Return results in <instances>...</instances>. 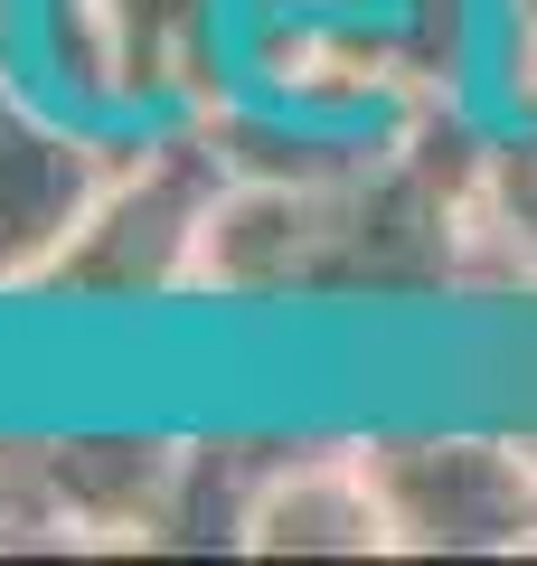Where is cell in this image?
<instances>
[{
    "label": "cell",
    "mask_w": 537,
    "mask_h": 566,
    "mask_svg": "<svg viewBox=\"0 0 537 566\" xmlns=\"http://www.w3.org/2000/svg\"><path fill=\"white\" fill-rule=\"evenodd\" d=\"M481 133L491 104L434 95L387 114L312 170L236 180L208 237L199 303L227 312H368L499 293L481 245Z\"/></svg>",
    "instance_id": "1"
},
{
    "label": "cell",
    "mask_w": 537,
    "mask_h": 566,
    "mask_svg": "<svg viewBox=\"0 0 537 566\" xmlns=\"http://www.w3.org/2000/svg\"><path fill=\"white\" fill-rule=\"evenodd\" d=\"M227 189H236V170H227V151L208 142L199 114L141 123L133 151L104 180V199L85 208L76 245L39 283V303L48 312H170V303H199L208 237H218Z\"/></svg>",
    "instance_id": "2"
},
{
    "label": "cell",
    "mask_w": 537,
    "mask_h": 566,
    "mask_svg": "<svg viewBox=\"0 0 537 566\" xmlns=\"http://www.w3.org/2000/svg\"><path fill=\"white\" fill-rule=\"evenodd\" d=\"M10 76L133 133L179 123L236 85V10L227 0H29Z\"/></svg>",
    "instance_id": "3"
},
{
    "label": "cell",
    "mask_w": 537,
    "mask_h": 566,
    "mask_svg": "<svg viewBox=\"0 0 537 566\" xmlns=\"http://www.w3.org/2000/svg\"><path fill=\"white\" fill-rule=\"evenodd\" d=\"M387 501L397 557H537V463L528 434L472 424H387L358 434Z\"/></svg>",
    "instance_id": "4"
},
{
    "label": "cell",
    "mask_w": 537,
    "mask_h": 566,
    "mask_svg": "<svg viewBox=\"0 0 537 566\" xmlns=\"http://www.w3.org/2000/svg\"><path fill=\"white\" fill-rule=\"evenodd\" d=\"M123 151H133V123H104L29 76H0V303H39V283L76 245Z\"/></svg>",
    "instance_id": "5"
},
{
    "label": "cell",
    "mask_w": 537,
    "mask_h": 566,
    "mask_svg": "<svg viewBox=\"0 0 537 566\" xmlns=\"http://www.w3.org/2000/svg\"><path fill=\"white\" fill-rule=\"evenodd\" d=\"M245 557H397L387 538L378 472L358 453V434H293L255 501Z\"/></svg>",
    "instance_id": "6"
},
{
    "label": "cell",
    "mask_w": 537,
    "mask_h": 566,
    "mask_svg": "<svg viewBox=\"0 0 537 566\" xmlns=\"http://www.w3.org/2000/svg\"><path fill=\"white\" fill-rule=\"evenodd\" d=\"M283 444L293 434H255V424H199V434H179L170 501H160L141 557H245V528H255V501L274 482Z\"/></svg>",
    "instance_id": "7"
},
{
    "label": "cell",
    "mask_w": 537,
    "mask_h": 566,
    "mask_svg": "<svg viewBox=\"0 0 537 566\" xmlns=\"http://www.w3.org/2000/svg\"><path fill=\"white\" fill-rule=\"evenodd\" d=\"M481 245L499 293H537V95H499L481 133Z\"/></svg>",
    "instance_id": "8"
},
{
    "label": "cell",
    "mask_w": 537,
    "mask_h": 566,
    "mask_svg": "<svg viewBox=\"0 0 537 566\" xmlns=\"http://www.w3.org/2000/svg\"><path fill=\"white\" fill-rule=\"evenodd\" d=\"M0 557H85L57 491L48 424H0Z\"/></svg>",
    "instance_id": "9"
},
{
    "label": "cell",
    "mask_w": 537,
    "mask_h": 566,
    "mask_svg": "<svg viewBox=\"0 0 537 566\" xmlns=\"http://www.w3.org/2000/svg\"><path fill=\"white\" fill-rule=\"evenodd\" d=\"M491 57L509 66L499 95H537V0H491Z\"/></svg>",
    "instance_id": "10"
},
{
    "label": "cell",
    "mask_w": 537,
    "mask_h": 566,
    "mask_svg": "<svg viewBox=\"0 0 537 566\" xmlns=\"http://www.w3.org/2000/svg\"><path fill=\"white\" fill-rule=\"evenodd\" d=\"M528 463H537V424H528Z\"/></svg>",
    "instance_id": "11"
}]
</instances>
